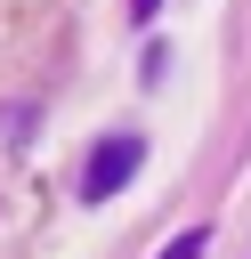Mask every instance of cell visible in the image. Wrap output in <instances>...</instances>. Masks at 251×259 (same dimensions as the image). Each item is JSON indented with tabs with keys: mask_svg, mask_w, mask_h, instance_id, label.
<instances>
[{
	"mask_svg": "<svg viewBox=\"0 0 251 259\" xmlns=\"http://www.w3.org/2000/svg\"><path fill=\"white\" fill-rule=\"evenodd\" d=\"M138 162H146V138H130V130H121V138H105V146L89 154V170H81V194H89V202L121 194V186L138 178Z\"/></svg>",
	"mask_w": 251,
	"mask_h": 259,
	"instance_id": "cell-1",
	"label": "cell"
},
{
	"mask_svg": "<svg viewBox=\"0 0 251 259\" xmlns=\"http://www.w3.org/2000/svg\"><path fill=\"white\" fill-rule=\"evenodd\" d=\"M202 251H211V227H186V235L162 243V259H202Z\"/></svg>",
	"mask_w": 251,
	"mask_h": 259,
	"instance_id": "cell-2",
	"label": "cell"
},
{
	"mask_svg": "<svg viewBox=\"0 0 251 259\" xmlns=\"http://www.w3.org/2000/svg\"><path fill=\"white\" fill-rule=\"evenodd\" d=\"M154 8H162V0H130V16H138V24H154Z\"/></svg>",
	"mask_w": 251,
	"mask_h": 259,
	"instance_id": "cell-3",
	"label": "cell"
}]
</instances>
